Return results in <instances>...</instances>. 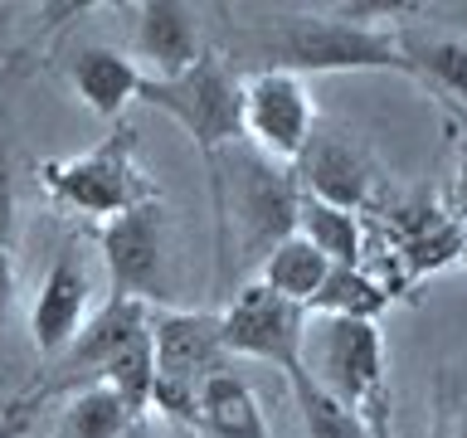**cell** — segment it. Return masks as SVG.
I'll return each instance as SVG.
<instances>
[{"label": "cell", "mask_w": 467, "mask_h": 438, "mask_svg": "<svg viewBox=\"0 0 467 438\" xmlns=\"http://www.w3.org/2000/svg\"><path fill=\"white\" fill-rule=\"evenodd\" d=\"M458 263H462V268H467V248H462V258H458Z\"/></svg>", "instance_id": "obj_28"}, {"label": "cell", "mask_w": 467, "mask_h": 438, "mask_svg": "<svg viewBox=\"0 0 467 438\" xmlns=\"http://www.w3.org/2000/svg\"><path fill=\"white\" fill-rule=\"evenodd\" d=\"M25 429H29V409L10 404L5 414H0V438H25Z\"/></svg>", "instance_id": "obj_26"}, {"label": "cell", "mask_w": 467, "mask_h": 438, "mask_svg": "<svg viewBox=\"0 0 467 438\" xmlns=\"http://www.w3.org/2000/svg\"><path fill=\"white\" fill-rule=\"evenodd\" d=\"M297 234L331 263V268H365V224H360L356 210H336L327 200L302 195Z\"/></svg>", "instance_id": "obj_18"}, {"label": "cell", "mask_w": 467, "mask_h": 438, "mask_svg": "<svg viewBox=\"0 0 467 438\" xmlns=\"http://www.w3.org/2000/svg\"><path fill=\"white\" fill-rule=\"evenodd\" d=\"M10 302H15V258H10V254H0V331H5Z\"/></svg>", "instance_id": "obj_25"}, {"label": "cell", "mask_w": 467, "mask_h": 438, "mask_svg": "<svg viewBox=\"0 0 467 438\" xmlns=\"http://www.w3.org/2000/svg\"><path fill=\"white\" fill-rule=\"evenodd\" d=\"M400 29V25H394ZM394 29H365L327 10H287L258 35L263 68L277 73H409ZM414 78V73H409Z\"/></svg>", "instance_id": "obj_1"}, {"label": "cell", "mask_w": 467, "mask_h": 438, "mask_svg": "<svg viewBox=\"0 0 467 438\" xmlns=\"http://www.w3.org/2000/svg\"><path fill=\"white\" fill-rule=\"evenodd\" d=\"M389 283L375 277L370 268H331L327 287L317 292V302L306 307L312 317H350V321H375L389 307Z\"/></svg>", "instance_id": "obj_20"}, {"label": "cell", "mask_w": 467, "mask_h": 438, "mask_svg": "<svg viewBox=\"0 0 467 438\" xmlns=\"http://www.w3.org/2000/svg\"><path fill=\"white\" fill-rule=\"evenodd\" d=\"M244 137L273 166H297L317 137V98L306 78L254 68L244 78Z\"/></svg>", "instance_id": "obj_6"}, {"label": "cell", "mask_w": 467, "mask_h": 438, "mask_svg": "<svg viewBox=\"0 0 467 438\" xmlns=\"http://www.w3.org/2000/svg\"><path fill=\"white\" fill-rule=\"evenodd\" d=\"M297 404H302V419H306V433L312 438H375L350 409H341L331 394H321L317 385H312V394H302Z\"/></svg>", "instance_id": "obj_22"}, {"label": "cell", "mask_w": 467, "mask_h": 438, "mask_svg": "<svg viewBox=\"0 0 467 438\" xmlns=\"http://www.w3.org/2000/svg\"><path fill=\"white\" fill-rule=\"evenodd\" d=\"M137 102L181 122L210 166H219V151L234 137H244V78H234L219 54H200V64L181 78H146Z\"/></svg>", "instance_id": "obj_4"}, {"label": "cell", "mask_w": 467, "mask_h": 438, "mask_svg": "<svg viewBox=\"0 0 467 438\" xmlns=\"http://www.w3.org/2000/svg\"><path fill=\"white\" fill-rule=\"evenodd\" d=\"M98 248L122 297H141L151 307L166 297V214H161V200L98 224Z\"/></svg>", "instance_id": "obj_8"}, {"label": "cell", "mask_w": 467, "mask_h": 438, "mask_svg": "<svg viewBox=\"0 0 467 438\" xmlns=\"http://www.w3.org/2000/svg\"><path fill=\"white\" fill-rule=\"evenodd\" d=\"M181 438H200V433H190V429H181Z\"/></svg>", "instance_id": "obj_27"}, {"label": "cell", "mask_w": 467, "mask_h": 438, "mask_svg": "<svg viewBox=\"0 0 467 438\" xmlns=\"http://www.w3.org/2000/svg\"><path fill=\"white\" fill-rule=\"evenodd\" d=\"M151 346H156V385H171V390H200L229 360L214 312L151 307Z\"/></svg>", "instance_id": "obj_9"}, {"label": "cell", "mask_w": 467, "mask_h": 438, "mask_svg": "<svg viewBox=\"0 0 467 438\" xmlns=\"http://www.w3.org/2000/svg\"><path fill=\"white\" fill-rule=\"evenodd\" d=\"M306 380L350 409L375 438H389V390H385V341L375 321L312 317L302 346Z\"/></svg>", "instance_id": "obj_2"}, {"label": "cell", "mask_w": 467, "mask_h": 438, "mask_svg": "<svg viewBox=\"0 0 467 438\" xmlns=\"http://www.w3.org/2000/svg\"><path fill=\"white\" fill-rule=\"evenodd\" d=\"M137 58L146 78H181L200 64L195 10L181 0H146L137 5Z\"/></svg>", "instance_id": "obj_13"}, {"label": "cell", "mask_w": 467, "mask_h": 438, "mask_svg": "<svg viewBox=\"0 0 467 438\" xmlns=\"http://www.w3.org/2000/svg\"><path fill=\"white\" fill-rule=\"evenodd\" d=\"M131 419H137V414L122 404V394H117V390L88 385V390H78L64 404L54 438H122L131 429Z\"/></svg>", "instance_id": "obj_21"}, {"label": "cell", "mask_w": 467, "mask_h": 438, "mask_svg": "<svg viewBox=\"0 0 467 438\" xmlns=\"http://www.w3.org/2000/svg\"><path fill=\"white\" fill-rule=\"evenodd\" d=\"M458 438H467V423H462V433H458Z\"/></svg>", "instance_id": "obj_29"}, {"label": "cell", "mask_w": 467, "mask_h": 438, "mask_svg": "<svg viewBox=\"0 0 467 438\" xmlns=\"http://www.w3.org/2000/svg\"><path fill=\"white\" fill-rule=\"evenodd\" d=\"M327 277H331V263L321 258L317 248L302 239V234L283 239L268 258L258 263V283H263V287H273L277 297L297 302V307H312V302H317V292L327 287Z\"/></svg>", "instance_id": "obj_19"}, {"label": "cell", "mask_w": 467, "mask_h": 438, "mask_svg": "<svg viewBox=\"0 0 467 438\" xmlns=\"http://www.w3.org/2000/svg\"><path fill=\"white\" fill-rule=\"evenodd\" d=\"M297 204L302 185L287 166H273L258 151L239 156V175H234V200L219 204V214L234 210L239 224V244L248 263H263L283 239L297 234Z\"/></svg>", "instance_id": "obj_7"}, {"label": "cell", "mask_w": 467, "mask_h": 438, "mask_svg": "<svg viewBox=\"0 0 467 438\" xmlns=\"http://www.w3.org/2000/svg\"><path fill=\"white\" fill-rule=\"evenodd\" d=\"M400 49L409 58V73L433 88H443L458 102H467V39L448 29H423V25H400Z\"/></svg>", "instance_id": "obj_17"}, {"label": "cell", "mask_w": 467, "mask_h": 438, "mask_svg": "<svg viewBox=\"0 0 467 438\" xmlns=\"http://www.w3.org/2000/svg\"><path fill=\"white\" fill-rule=\"evenodd\" d=\"M146 83L141 64L122 49H108V44H88V49L73 54V93L93 117L102 122H117L127 102H137Z\"/></svg>", "instance_id": "obj_14"}, {"label": "cell", "mask_w": 467, "mask_h": 438, "mask_svg": "<svg viewBox=\"0 0 467 438\" xmlns=\"http://www.w3.org/2000/svg\"><path fill=\"white\" fill-rule=\"evenodd\" d=\"M297 185L302 195L360 214L375 200V166L356 141H346L341 131H327V137H312L306 156L297 161Z\"/></svg>", "instance_id": "obj_11"}, {"label": "cell", "mask_w": 467, "mask_h": 438, "mask_svg": "<svg viewBox=\"0 0 467 438\" xmlns=\"http://www.w3.org/2000/svg\"><path fill=\"white\" fill-rule=\"evenodd\" d=\"M88 297H93V277L73 254H58L54 268L44 273L35 312H29V336H35L39 356H64L88 327Z\"/></svg>", "instance_id": "obj_12"}, {"label": "cell", "mask_w": 467, "mask_h": 438, "mask_svg": "<svg viewBox=\"0 0 467 438\" xmlns=\"http://www.w3.org/2000/svg\"><path fill=\"white\" fill-rule=\"evenodd\" d=\"M15 239V181H10V161L0 151V254H10Z\"/></svg>", "instance_id": "obj_24"}, {"label": "cell", "mask_w": 467, "mask_h": 438, "mask_svg": "<svg viewBox=\"0 0 467 438\" xmlns=\"http://www.w3.org/2000/svg\"><path fill=\"white\" fill-rule=\"evenodd\" d=\"M385 224L394 234V263L404 268V283H419L438 268L462 258L467 248V234H462V219L443 214L438 204L429 200H409V204H394L385 214Z\"/></svg>", "instance_id": "obj_10"}, {"label": "cell", "mask_w": 467, "mask_h": 438, "mask_svg": "<svg viewBox=\"0 0 467 438\" xmlns=\"http://www.w3.org/2000/svg\"><path fill=\"white\" fill-rule=\"evenodd\" d=\"M39 185L58 210L88 214V219H117L127 210L161 200L151 175L137 166V131L117 127L112 137H102L93 151L83 156H64V161H44L39 166Z\"/></svg>", "instance_id": "obj_3"}, {"label": "cell", "mask_w": 467, "mask_h": 438, "mask_svg": "<svg viewBox=\"0 0 467 438\" xmlns=\"http://www.w3.org/2000/svg\"><path fill=\"white\" fill-rule=\"evenodd\" d=\"M306 321H312L306 307L277 297L263 283H244L234 292V302L219 312V341H224L229 356L268 360L273 370H283L292 394L302 400V394H312V380H306V365H302Z\"/></svg>", "instance_id": "obj_5"}, {"label": "cell", "mask_w": 467, "mask_h": 438, "mask_svg": "<svg viewBox=\"0 0 467 438\" xmlns=\"http://www.w3.org/2000/svg\"><path fill=\"white\" fill-rule=\"evenodd\" d=\"M146 321H151V302L112 292V297L102 302L93 317H88V327L78 331V341L68 346V365H73V370H88V375L98 380L102 365H108L117 350L131 341V336L146 331Z\"/></svg>", "instance_id": "obj_15"}, {"label": "cell", "mask_w": 467, "mask_h": 438, "mask_svg": "<svg viewBox=\"0 0 467 438\" xmlns=\"http://www.w3.org/2000/svg\"><path fill=\"white\" fill-rule=\"evenodd\" d=\"M190 433H200V438H273L254 390L234 370H219L200 385V414H195V429Z\"/></svg>", "instance_id": "obj_16"}, {"label": "cell", "mask_w": 467, "mask_h": 438, "mask_svg": "<svg viewBox=\"0 0 467 438\" xmlns=\"http://www.w3.org/2000/svg\"><path fill=\"white\" fill-rule=\"evenodd\" d=\"M452 141H458V181H452V219L467 224V112H452Z\"/></svg>", "instance_id": "obj_23"}]
</instances>
